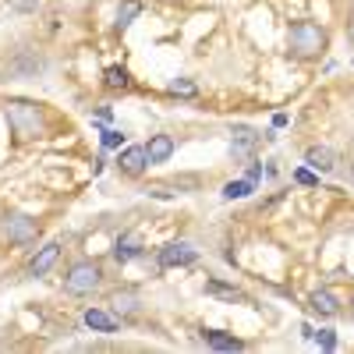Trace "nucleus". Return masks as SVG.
Masks as SVG:
<instances>
[{"label": "nucleus", "instance_id": "obj_1", "mask_svg": "<svg viewBox=\"0 0 354 354\" xmlns=\"http://www.w3.org/2000/svg\"><path fill=\"white\" fill-rule=\"evenodd\" d=\"M8 124L15 128L18 138H36V135H43V128H46V117H43V110H39L36 103L11 100V103H8Z\"/></svg>", "mask_w": 354, "mask_h": 354}, {"label": "nucleus", "instance_id": "obj_2", "mask_svg": "<svg viewBox=\"0 0 354 354\" xmlns=\"http://www.w3.org/2000/svg\"><path fill=\"white\" fill-rule=\"evenodd\" d=\"M322 46H326V32L315 21H294L290 25V53L294 57H315Z\"/></svg>", "mask_w": 354, "mask_h": 354}, {"label": "nucleus", "instance_id": "obj_3", "mask_svg": "<svg viewBox=\"0 0 354 354\" xmlns=\"http://www.w3.org/2000/svg\"><path fill=\"white\" fill-rule=\"evenodd\" d=\"M100 280H103V270L96 262H75L64 277V290L68 294H93L100 287Z\"/></svg>", "mask_w": 354, "mask_h": 354}, {"label": "nucleus", "instance_id": "obj_4", "mask_svg": "<svg viewBox=\"0 0 354 354\" xmlns=\"http://www.w3.org/2000/svg\"><path fill=\"white\" fill-rule=\"evenodd\" d=\"M4 234H8V241H15V245H32L36 234H39V227H36V220L15 213V216L4 220Z\"/></svg>", "mask_w": 354, "mask_h": 354}, {"label": "nucleus", "instance_id": "obj_5", "mask_svg": "<svg viewBox=\"0 0 354 354\" xmlns=\"http://www.w3.org/2000/svg\"><path fill=\"white\" fill-rule=\"evenodd\" d=\"M117 163H121V170L128 177H138L145 167H149V153H145V145H128V149L117 156Z\"/></svg>", "mask_w": 354, "mask_h": 354}, {"label": "nucleus", "instance_id": "obj_6", "mask_svg": "<svg viewBox=\"0 0 354 354\" xmlns=\"http://www.w3.org/2000/svg\"><path fill=\"white\" fill-rule=\"evenodd\" d=\"M195 259H198V252H195L192 245H181V241L167 245V248L160 252V266H163V270H170V266H192Z\"/></svg>", "mask_w": 354, "mask_h": 354}, {"label": "nucleus", "instance_id": "obj_7", "mask_svg": "<svg viewBox=\"0 0 354 354\" xmlns=\"http://www.w3.org/2000/svg\"><path fill=\"white\" fill-rule=\"evenodd\" d=\"M255 145H259V135L252 128H234V138H230V153L234 160H248L255 153Z\"/></svg>", "mask_w": 354, "mask_h": 354}, {"label": "nucleus", "instance_id": "obj_8", "mask_svg": "<svg viewBox=\"0 0 354 354\" xmlns=\"http://www.w3.org/2000/svg\"><path fill=\"white\" fill-rule=\"evenodd\" d=\"M57 255H61V245H57V241L43 245V248H39V252L32 255V262H28V270H32V277H46V273L53 270Z\"/></svg>", "mask_w": 354, "mask_h": 354}, {"label": "nucleus", "instance_id": "obj_9", "mask_svg": "<svg viewBox=\"0 0 354 354\" xmlns=\"http://www.w3.org/2000/svg\"><path fill=\"white\" fill-rule=\"evenodd\" d=\"M305 163L319 174H326V170L337 167V156H333V149H326V145H312V149L305 153Z\"/></svg>", "mask_w": 354, "mask_h": 354}, {"label": "nucleus", "instance_id": "obj_10", "mask_svg": "<svg viewBox=\"0 0 354 354\" xmlns=\"http://www.w3.org/2000/svg\"><path fill=\"white\" fill-rule=\"evenodd\" d=\"M145 153H149V163H167L174 156V138L170 135H153L149 145H145Z\"/></svg>", "mask_w": 354, "mask_h": 354}, {"label": "nucleus", "instance_id": "obj_11", "mask_svg": "<svg viewBox=\"0 0 354 354\" xmlns=\"http://www.w3.org/2000/svg\"><path fill=\"white\" fill-rule=\"evenodd\" d=\"M85 326L96 330V333H113L117 330V319L110 312H103V308H88L85 312Z\"/></svg>", "mask_w": 354, "mask_h": 354}, {"label": "nucleus", "instance_id": "obj_12", "mask_svg": "<svg viewBox=\"0 0 354 354\" xmlns=\"http://www.w3.org/2000/svg\"><path fill=\"white\" fill-rule=\"evenodd\" d=\"M312 308H315L319 315H326V319H333V315L340 312V305H337V298H333L330 290H315V294H312Z\"/></svg>", "mask_w": 354, "mask_h": 354}, {"label": "nucleus", "instance_id": "obj_13", "mask_svg": "<svg viewBox=\"0 0 354 354\" xmlns=\"http://www.w3.org/2000/svg\"><path fill=\"white\" fill-rule=\"evenodd\" d=\"M205 344H209L213 351H241L245 347L238 337H227V333H205Z\"/></svg>", "mask_w": 354, "mask_h": 354}, {"label": "nucleus", "instance_id": "obj_14", "mask_svg": "<svg viewBox=\"0 0 354 354\" xmlns=\"http://www.w3.org/2000/svg\"><path fill=\"white\" fill-rule=\"evenodd\" d=\"M138 15H142V4H138V0H128V4H121V11H117V28H128Z\"/></svg>", "mask_w": 354, "mask_h": 354}, {"label": "nucleus", "instance_id": "obj_15", "mask_svg": "<svg viewBox=\"0 0 354 354\" xmlns=\"http://www.w3.org/2000/svg\"><path fill=\"white\" fill-rule=\"evenodd\" d=\"M138 255H142V248H138L131 238L117 241V248H113V259H117V262H131V259H138Z\"/></svg>", "mask_w": 354, "mask_h": 354}, {"label": "nucleus", "instance_id": "obj_16", "mask_svg": "<svg viewBox=\"0 0 354 354\" xmlns=\"http://www.w3.org/2000/svg\"><path fill=\"white\" fill-rule=\"evenodd\" d=\"M252 192H255L252 181H230V185H223V198H245Z\"/></svg>", "mask_w": 354, "mask_h": 354}, {"label": "nucleus", "instance_id": "obj_17", "mask_svg": "<svg viewBox=\"0 0 354 354\" xmlns=\"http://www.w3.org/2000/svg\"><path fill=\"white\" fill-rule=\"evenodd\" d=\"M106 85L110 88H124L128 85V71L124 68H106Z\"/></svg>", "mask_w": 354, "mask_h": 354}, {"label": "nucleus", "instance_id": "obj_18", "mask_svg": "<svg viewBox=\"0 0 354 354\" xmlns=\"http://www.w3.org/2000/svg\"><path fill=\"white\" fill-rule=\"evenodd\" d=\"M170 93H174V96H195V85H192L188 78H181V82L170 85Z\"/></svg>", "mask_w": 354, "mask_h": 354}, {"label": "nucleus", "instance_id": "obj_19", "mask_svg": "<svg viewBox=\"0 0 354 354\" xmlns=\"http://www.w3.org/2000/svg\"><path fill=\"white\" fill-rule=\"evenodd\" d=\"M315 340H319V347H322V351H333V347H337V337H333L330 330H319V333H315Z\"/></svg>", "mask_w": 354, "mask_h": 354}, {"label": "nucleus", "instance_id": "obj_20", "mask_svg": "<svg viewBox=\"0 0 354 354\" xmlns=\"http://www.w3.org/2000/svg\"><path fill=\"white\" fill-rule=\"evenodd\" d=\"M205 290H209V294H223V298H241L234 287H223V283H205Z\"/></svg>", "mask_w": 354, "mask_h": 354}, {"label": "nucleus", "instance_id": "obj_21", "mask_svg": "<svg viewBox=\"0 0 354 354\" xmlns=\"http://www.w3.org/2000/svg\"><path fill=\"white\" fill-rule=\"evenodd\" d=\"M121 142H124V135H121V131H113V128H110V131H103V145H106V149H117Z\"/></svg>", "mask_w": 354, "mask_h": 354}, {"label": "nucleus", "instance_id": "obj_22", "mask_svg": "<svg viewBox=\"0 0 354 354\" xmlns=\"http://www.w3.org/2000/svg\"><path fill=\"white\" fill-rule=\"evenodd\" d=\"M294 177H298V185H319V177L312 174V167H301V170L294 174Z\"/></svg>", "mask_w": 354, "mask_h": 354}, {"label": "nucleus", "instance_id": "obj_23", "mask_svg": "<svg viewBox=\"0 0 354 354\" xmlns=\"http://www.w3.org/2000/svg\"><path fill=\"white\" fill-rule=\"evenodd\" d=\"M11 4H15L18 11H36V8H39V0H11Z\"/></svg>", "mask_w": 354, "mask_h": 354}, {"label": "nucleus", "instance_id": "obj_24", "mask_svg": "<svg viewBox=\"0 0 354 354\" xmlns=\"http://www.w3.org/2000/svg\"><path fill=\"white\" fill-rule=\"evenodd\" d=\"M113 305H117V308H124V312H131V308H135V298H131V294H128V298H117Z\"/></svg>", "mask_w": 354, "mask_h": 354}, {"label": "nucleus", "instance_id": "obj_25", "mask_svg": "<svg viewBox=\"0 0 354 354\" xmlns=\"http://www.w3.org/2000/svg\"><path fill=\"white\" fill-rule=\"evenodd\" d=\"M259 177H262V163H252V170H248V181H252V185H259Z\"/></svg>", "mask_w": 354, "mask_h": 354}]
</instances>
